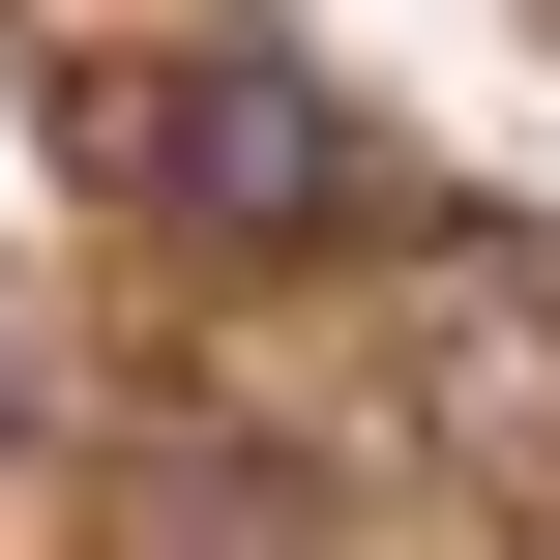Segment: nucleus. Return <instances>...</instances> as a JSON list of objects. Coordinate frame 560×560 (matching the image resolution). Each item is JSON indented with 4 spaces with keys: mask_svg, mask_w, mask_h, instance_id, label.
<instances>
[{
    "mask_svg": "<svg viewBox=\"0 0 560 560\" xmlns=\"http://www.w3.org/2000/svg\"><path fill=\"white\" fill-rule=\"evenodd\" d=\"M30 118H59V177H118L148 236H354V207H384L295 59H59Z\"/></svg>",
    "mask_w": 560,
    "mask_h": 560,
    "instance_id": "f257e3e1",
    "label": "nucleus"
},
{
    "mask_svg": "<svg viewBox=\"0 0 560 560\" xmlns=\"http://www.w3.org/2000/svg\"><path fill=\"white\" fill-rule=\"evenodd\" d=\"M0 443H30V325H0Z\"/></svg>",
    "mask_w": 560,
    "mask_h": 560,
    "instance_id": "f03ea898",
    "label": "nucleus"
}]
</instances>
